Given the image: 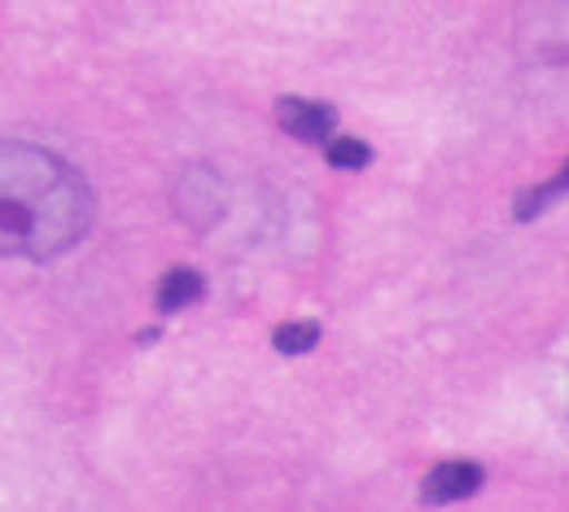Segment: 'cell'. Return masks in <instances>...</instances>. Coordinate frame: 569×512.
I'll use <instances>...</instances> for the list:
<instances>
[{
	"instance_id": "2",
	"label": "cell",
	"mask_w": 569,
	"mask_h": 512,
	"mask_svg": "<svg viewBox=\"0 0 569 512\" xmlns=\"http://www.w3.org/2000/svg\"><path fill=\"white\" fill-rule=\"evenodd\" d=\"M277 119L293 141H307V145H329L338 132V110L325 101H307V97H281Z\"/></svg>"
},
{
	"instance_id": "8",
	"label": "cell",
	"mask_w": 569,
	"mask_h": 512,
	"mask_svg": "<svg viewBox=\"0 0 569 512\" xmlns=\"http://www.w3.org/2000/svg\"><path fill=\"white\" fill-rule=\"evenodd\" d=\"M325 149H329V162L342 167V171H359V167L372 162V149L363 145V141H356V137H333Z\"/></svg>"
},
{
	"instance_id": "5",
	"label": "cell",
	"mask_w": 569,
	"mask_h": 512,
	"mask_svg": "<svg viewBox=\"0 0 569 512\" xmlns=\"http://www.w3.org/2000/svg\"><path fill=\"white\" fill-rule=\"evenodd\" d=\"M202 293H207V281H202L193 268H171V272L158 281V293H153V302H158V311H162V315H171V311H184V307H193Z\"/></svg>"
},
{
	"instance_id": "7",
	"label": "cell",
	"mask_w": 569,
	"mask_h": 512,
	"mask_svg": "<svg viewBox=\"0 0 569 512\" xmlns=\"http://www.w3.org/2000/svg\"><path fill=\"white\" fill-rule=\"evenodd\" d=\"M316 342H320V324L316 320H289V324H281L272 333V347L281 355H307Z\"/></svg>"
},
{
	"instance_id": "6",
	"label": "cell",
	"mask_w": 569,
	"mask_h": 512,
	"mask_svg": "<svg viewBox=\"0 0 569 512\" xmlns=\"http://www.w3.org/2000/svg\"><path fill=\"white\" fill-rule=\"evenodd\" d=\"M561 198H569V162L552 175V180H543V184H535V189H526L517 202H512V220L517 223H530L539 220L548 207H557Z\"/></svg>"
},
{
	"instance_id": "3",
	"label": "cell",
	"mask_w": 569,
	"mask_h": 512,
	"mask_svg": "<svg viewBox=\"0 0 569 512\" xmlns=\"http://www.w3.org/2000/svg\"><path fill=\"white\" fill-rule=\"evenodd\" d=\"M219 198H223V189H219V175L211 167H189L176 184V211L193 228H211L219 220V211H223Z\"/></svg>"
},
{
	"instance_id": "4",
	"label": "cell",
	"mask_w": 569,
	"mask_h": 512,
	"mask_svg": "<svg viewBox=\"0 0 569 512\" xmlns=\"http://www.w3.org/2000/svg\"><path fill=\"white\" fill-rule=\"evenodd\" d=\"M482 482H487V469L482 464H473V460H447V464L429 469V478L421 482V500H426L429 509L456 504V500L478 495Z\"/></svg>"
},
{
	"instance_id": "1",
	"label": "cell",
	"mask_w": 569,
	"mask_h": 512,
	"mask_svg": "<svg viewBox=\"0 0 569 512\" xmlns=\"http://www.w3.org/2000/svg\"><path fill=\"white\" fill-rule=\"evenodd\" d=\"M92 223V189L67 158L0 141V259L49 263Z\"/></svg>"
}]
</instances>
